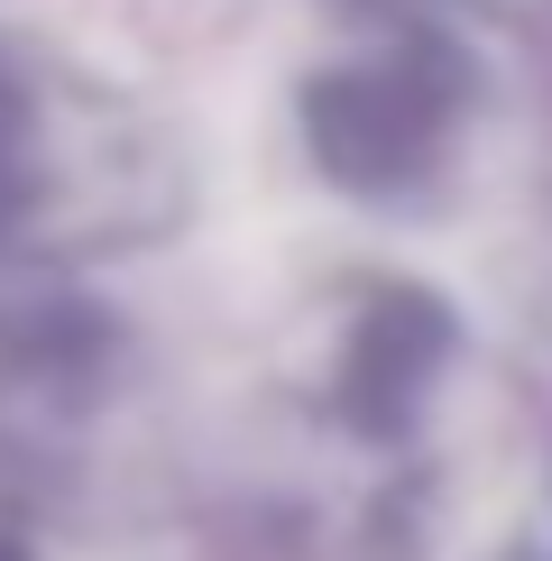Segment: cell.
I'll return each instance as SVG.
<instances>
[{"mask_svg": "<svg viewBox=\"0 0 552 561\" xmlns=\"http://www.w3.org/2000/svg\"><path fill=\"white\" fill-rule=\"evenodd\" d=\"M184 148L129 83L0 28V267H92L184 221Z\"/></svg>", "mask_w": 552, "mask_h": 561, "instance_id": "1", "label": "cell"}, {"mask_svg": "<svg viewBox=\"0 0 552 561\" xmlns=\"http://www.w3.org/2000/svg\"><path fill=\"white\" fill-rule=\"evenodd\" d=\"M470 102H479V75L433 19H378L359 46H341L332 65L304 75L295 129H304V157L332 194L414 203L451 167Z\"/></svg>", "mask_w": 552, "mask_h": 561, "instance_id": "2", "label": "cell"}, {"mask_svg": "<svg viewBox=\"0 0 552 561\" xmlns=\"http://www.w3.org/2000/svg\"><path fill=\"white\" fill-rule=\"evenodd\" d=\"M451 359H460V322L442 295L414 276H359L350 304L332 313V341H322V378H313L322 424L359 451H405Z\"/></svg>", "mask_w": 552, "mask_h": 561, "instance_id": "3", "label": "cell"}, {"mask_svg": "<svg viewBox=\"0 0 552 561\" xmlns=\"http://www.w3.org/2000/svg\"><path fill=\"white\" fill-rule=\"evenodd\" d=\"M129 378V332L74 286L0 295V460H65Z\"/></svg>", "mask_w": 552, "mask_h": 561, "instance_id": "4", "label": "cell"}, {"mask_svg": "<svg viewBox=\"0 0 552 561\" xmlns=\"http://www.w3.org/2000/svg\"><path fill=\"white\" fill-rule=\"evenodd\" d=\"M516 561H552V488H543L534 525H525V543H516Z\"/></svg>", "mask_w": 552, "mask_h": 561, "instance_id": "5", "label": "cell"}, {"mask_svg": "<svg viewBox=\"0 0 552 561\" xmlns=\"http://www.w3.org/2000/svg\"><path fill=\"white\" fill-rule=\"evenodd\" d=\"M359 10H368V19H424L433 0H359Z\"/></svg>", "mask_w": 552, "mask_h": 561, "instance_id": "6", "label": "cell"}]
</instances>
